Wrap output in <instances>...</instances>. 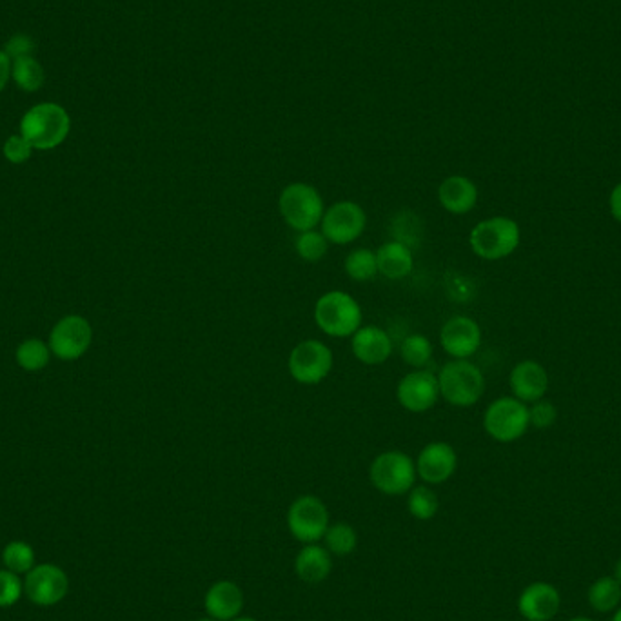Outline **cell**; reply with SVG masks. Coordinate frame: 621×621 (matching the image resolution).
I'll use <instances>...</instances> for the list:
<instances>
[{
    "label": "cell",
    "mask_w": 621,
    "mask_h": 621,
    "mask_svg": "<svg viewBox=\"0 0 621 621\" xmlns=\"http://www.w3.org/2000/svg\"><path fill=\"white\" fill-rule=\"evenodd\" d=\"M367 226L364 207L351 200H342L329 206L320 222V231L329 244L347 246L362 237Z\"/></svg>",
    "instance_id": "cell-10"
},
{
    "label": "cell",
    "mask_w": 621,
    "mask_h": 621,
    "mask_svg": "<svg viewBox=\"0 0 621 621\" xmlns=\"http://www.w3.org/2000/svg\"><path fill=\"white\" fill-rule=\"evenodd\" d=\"M407 509L416 520L427 522L433 520L438 513L440 502L433 489H429L427 485H418L407 493Z\"/></svg>",
    "instance_id": "cell-27"
},
{
    "label": "cell",
    "mask_w": 621,
    "mask_h": 621,
    "mask_svg": "<svg viewBox=\"0 0 621 621\" xmlns=\"http://www.w3.org/2000/svg\"><path fill=\"white\" fill-rule=\"evenodd\" d=\"M612 621H621V607L620 609H618V612L614 614V618H612Z\"/></svg>",
    "instance_id": "cell-40"
},
{
    "label": "cell",
    "mask_w": 621,
    "mask_h": 621,
    "mask_svg": "<svg viewBox=\"0 0 621 621\" xmlns=\"http://www.w3.org/2000/svg\"><path fill=\"white\" fill-rule=\"evenodd\" d=\"M278 211L286 220L287 226L302 233L320 226L326 206L318 189L306 182H295L282 189L278 198Z\"/></svg>",
    "instance_id": "cell-3"
},
{
    "label": "cell",
    "mask_w": 621,
    "mask_h": 621,
    "mask_svg": "<svg viewBox=\"0 0 621 621\" xmlns=\"http://www.w3.org/2000/svg\"><path fill=\"white\" fill-rule=\"evenodd\" d=\"M571 621H594V620H591V618H574V620H571Z\"/></svg>",
    "instance_id": "cell-42"
},
{
    "label": "cell",
    "mask_w": 621,
    "mask_h": 621,
    "mask_svg": "<svg viewBox=\"0 0 621 621\" xmlns=\"http://www.w3.org/2000/svg\"><path fill=\"white\" fill-rule=\"evenodd\" d=\"M22 596V583L17 574L11 571H0V607H11L19 602Z\"/></svg>",
    "instance_id": "cell-33"
},
{
    "label": "cell",
    "mask_w": 621,
    "mask_h": 621,
    "mask_svg": "<svg viewBox=\"0 0 621 621\" xmlns=\"http://www.w3.org/2000/svg\"><path fill=\"white\" fill-rule=\"evenodd\" d=\"M50 356V345L44 344L42 340H37V338H30V340L19 345L15 358H17V364L24 371L35 373V371H40L50 364Z\"/></svg>",
    "instance_id": "cell-28"
},
{
    "label": "cell",
    "mask_w": 621,
    "mask_h": 621,
    "mask_svg": "<svg viewBox=\"0 0 621 621\" xmlns=\"http://www.w3.org/2000/svg\"><path fill=\"white\" fill-rule=\"evenodd\" d=\"M400 355L404 358L405 364L411 365L414 369H425L433 358V345L427 336L409 335L402 342Z\"/></svg>",
    "instance_id": "cell-29"
},
{
    "label": "cell",
    "mask_w": 621,
    "mask_h": 621,
    "mask_svg": "<svg viewBox=\"0 0 621 621\" xmlns=\"http://www.w3.org/2000/svg\"><path fill=\"white\" fill-rule=\"evenodd\" d=\"M324 542H326L327 551L335 556H349L355 551L358 545V534L355 527H351L349 523L338 522L329 523L326 534H324Z\"/></svg>",
    "instance_id": "cell-26"
},
{
    "label": "cell",
    "mask_w": 621,
    "mask_h": 621,
    "mask_svg": "<svg viewBox=\"0 0 621 621\" xmlns=\"http://www.w3.org/2000/svg\"><path fill=\"white\" fill-rule=\"evenodd\" d=\"M440 344L454 360H467L480 349L482 331L473 318L453 316L442 326Z\"/></svg>",
    "instance_id": "cell-14"
},
{
    "label": "cell",
    "mask_w": 621,
    "mask_h": 621,
    "mask_svg": "<svg viewBox=\"0 0 621 621\" xmlns=\"http://www.w3.org/2000/svg\"><path fill=\"white\" fill-rule=\"evenodd\" d=\"M287 527L293 538L304 545L324 540V534L329 527L326 503L313 494L296 498L287 511Z\"/></svg>",
    "instance_id": "cell-9"
},
{
    "label": "cell",
    "mask_w": 621,
    "mask_h": 621,
    "mask_svg": "<svg viewBox=\"0 0 621 621\" xmlns=\"http://www.w3.org/2000/svg\"><path fill=\"white\" fill-rule=\"evenodd\" d=\"M416 464L409 454L402 451H385L378 454L371 469L369 478L376 489L387 496H402L414 487L416 482Z\"/></svg>",
    "instance_id": "cell-7"
},
{
    "label": "cell",
    "mask_w": 621,
    "mask_h": 621,
    "mask_svg": "<svg viewBox=\"0 0 621 621\" xmlns=\"http://www.w3.org/2000/svg\"><path fill=\"white\" fill-rule=\"evenodd\" d=\"M609 204H611L612 217L616 218L618 222H621V182L614 188V191H612Z\"/></svg>",
    "instance_id": "cell-37"
},
{
    "label": "cell",
    "mask_w": 621,
    "mask_h": 621,
    "mask_svg": "<svg viewBox=\"0 0 621 621\" xmlns=\"http://www.w3.org/2000/svg\"><path fill=\"white\" fill-rule=\"evenodd\" d=\"M4 158L10 162V164H24L26 160H30L33 148H31L30 142L22 135H11L6 142H4V148H2Z\"/></svg>",
    "instance_id": "cell-32"
},
{
    "label": "cell",
    "mask_w": 621,
    "mask_h": 621,
    "mask_svg": "<svg viewBox=\"0 0 621 621\" xmlns=\"http://www.w3.org/2000/svg\"><path fill=\"white\" fill-rule=\"evenodd\" d=\"M560 592L551 583L536 582L520 594L518 611L525 620L549 621L560 611Z\"/></svg>",
    "instance_id": "cell-16"
},
{
    "label": "cell",
    "mask_w": 621,
    "mask_h": 621,
    "mask_svg": "<svg viewBox=\"0 0 621 621\" xmlns=\"http://www.w3.org/2000/svg\"><path fill=\"white\" fill-rule=\"evenodd\" d=\"M287 367L296 384H320L333 369V351L320 340H304L291 351Z\"/></svg>",
    "instance_id": "cell-8"
},
{
    "label": "cell",
    "mask_w": 621,
    "mask_h": 621,
    "mask_svg": "<svg viewBox=\"0 0 621 621\" xmlns=\"http://www.w3.org/2000/svg\"><path fill=\"white\" fill-rule=\"evenodd\" d=\"M514 398L522 402H540L549 389V376L542 364L525 360L514 367L509 376Z\"/></svg>",
    "instance_id": "cell-19"
},
{
    "label": "cell",
    "mask_w": 621,
    "mask_h": 621,
    "mask_svg": "<svg viewBox=\"0 0 621 621\" xmlns=\"http://www.w3.org/2000/svg\"><path fill=\"white\" fill-rule=\"evenodd\" d=\"M318 329L333 338H351L362 327V309L345 291H329L315 304Z\"/></svg>",
    "instance_id": "cell-2"
},
{
    "label": "cell",
    "mask_w": 621,
    "mask_h": 621,
    "mask_svg": "<svg viewBox=\"0 0 621 621\" xmlns=\"http://www.w3.org/2000/svg\"><path fill=\"white\" fill-rule=\"evenodd\" d=\"M531 424V413L527 405L518 398L503 396L487 407L483 416V427L487 434L502 444H511L522 438Z\"/></svg>",
    "instance_id": "cell-6"
},
{
    "label": "cell",
    "mask_w": 621,
    "mask_h": 621,
    "mask_svg": "<svg viewBox=\"0 0 621 621\" xmlns=\"http://www.w3.org/2000/svg\"><path fill=\"white\" fill-rule=\"evenodd\" d=\"M469 244L474 255L483 260H502L520 246V226L513 218H487L474 226Z\"/></svg>",
    "instance_id": "cell-5"
},
{
    "label": "cell",
    "mask_w": 621,
    "mask_h": 621,
    "mask_svg": "<svg viewBox=\"0 0 621 621\" xmlns=\"http://www.w3.org/2000/svg\"><path fill=\"white\" fill-rule=\"evenodd\" d=\"M589 603L598 612H611L618 609L621 603V583L614 578H600L589 589Z\"/></svg>",
    "instance_id": "cell-25"
},
{
    "label": "cell",
    "mask_w": 621,
    "mask_h": 621,
    "mask_svg": "<svg viewBox=\"0 0 621 621\" xmlns=\"http://www.w3.org/2000/svg\"><path fill=\"white\" fill-rule=\"evenodd\" d=\"M69 131V113L55 102H40L28 109L20 120V135L30 142L31 148L39 151L59 148Z\"/></svg>",
    "instance_id": "cell-1"
},
{
    "label": "cell",
    "mask_w": 621,
    "mask_h": 621,
    "mask_svg": "<svg viewBox=\"0 0 621 621\" xmlns=\"http://www.w3.org/2000/svg\"><path fill=\"white\" fill-rule=\"evenodd\" d=\"M197 621H218L215 620V618H211V616H206V618H200V620Z\"/></svg>",
    "instance_id": "cell-41"
},
{
    "label": "cell",
    "mask_w": 621,
    "mask_h": 621,
    "mask_svg": "<svg viewBox=\"0 0 621 621\" xmlns=\"http://www.w3.org/2000/svg\"><path fill=\"white\" fill-rule=\"evenodd\" d=\"M333 569L331 552L316 543H307L296 554L295 571L298 578L306 583H322Z\"/></svg>",
    "instance_id": "cell-22"
},
{
    "label": "cell",
    "mask_w": 621,
    "mask_h": 621,
    "mask_svg": "<svg viewBox=\"0 0 621 621\" xmlns=\"http://www.w3.org/2000/svg\"><path fill=\"white\" fill-rule=\"evenodd\" d=\"M345 273L355 280V282H371L378 275V262H376V251L371 249H355L351 251L344 262Z\"/></svg>",
    "instance_id": "cell-24"
},
{
    "label": "cell",
    "mask_w": 621,
    "mask_h": 621,
    "mask_svg": "<svg viewBox=\"0 0 621 621\" xmlns=\"http://www.w3.org/2000/svg\"><path fill=\"white\" fill-rule=\"evenodd\" d=\"M4 565L8 571L20 574V572H30L35 563V554L28 543L11 542L2 554Z\"/></svg>",
    "instance_id": "cell-31"
},
{
    "label": "cell",
    "mask_w": 621,
    "mask_h": 621,
    "mask_svg": "<svg viewBox=\"0 0 621 621\" xmlns=\"http://www.w3.org/2000/svg\"><path fill=\"white\" fill-rule=\"evenodd\" d=\"M35 48H37V44H35V39L31 35H28V33H15L13 37L8 39L6 46L2 50L6 51V55L13 62V60L22 59V57H33Z\"/></svg>",
    "instance_id": "cell-34"
},
{
    "label": "cell",
    "mask_w": 621,
    "mask_h": 621,
    "mask_svg": "<svg viewBox=\"0 0 621 621\" xmlns=\"http://www.w3.org/2000/svg\"><path fill=\"white\" fill-rule=\"evenodd\" d=\"M91 340H93V331L84 316H66L51 329V355L57 356L64 362L79 360L80 356L86 355Z\"/></svg>",
    "instance_id": "cell-11"
},
{
    "label": "cell",
    "mask_w": 621,
    "mask_h": 621,
    "mask_svg": "<svg viewBox=\"0 0 621 621\" xmlns=\"http://www.w3.org/2000/svg\"><path fill=\"white\" fill-rule=\"evenodd\" d=\"M329 242L322 231L309 229L298 233L295 240L296 255L306 262H320L327 255Z\"/></svg>",
    "instance_id": "cell-30"
},
{
    "label": "cell",
    "mask_w": 621,
    "mask_h": 621,
    "mask_svg": "<svg viewBox=\"0 0 621 621\" xmlns=\"http://www.w3.org/2000/svg\"><path fill=\"white\" fill-rule=\"evenodd\" d=\"M11 80V59L6 51L0 48V93L6 89Z\"/></svg>",
    "instance_id": "cell-36"
},
{
    "label": "cell",
    "mask_w": 621,
    "mask_h": 621,
    "mask_svg": "<svg viewBox=\"0 0 621 621\" xmlns=\"http://www.w3.org/2000/svg\"><path fill=\"white\" fill-rule=\"evenodd\" d=\"M458 467L456 451L445 442L425 445L416 460V474L429 485L444 483L453 476Z\"/></svg>",
    "instance_id": "cell-15"
},
{
    "label": "cell",
    "mask_w": 621,
    "mask_h": 621,
    "mask_svg": "<svg viewBox=\"0 0 621 621\" xmlns=\"http://www.w3.org/2000/svg\"><path fill=\"white\" fill-rule=\"evenodd\" d=\"M616 582L621 583V558L616 562V567H614V576H612Z\"/></svg>",
    "instance_id": "cell-38"
},
{
    "label": "cell",
    "mask_w": 621,
    "mask_h": 621,
    "mask_svg": "<svg viewBox=\"0 0 621 621\" xmlns=\"http://www.w3.org/2000/svg\"><path fill=\"white\" fill-rule=\"evenodd\" d=\"M68 589L69 580L66 572L51 563L33 567L24 582V591L28 594V598L40 607H50L62 602L68 594Z\"/></svg>",
    "instance_id": "cell-13"
},
{
    "label": "cell",
    "mask_w": 621,
    "mask_h": 621,
    "mask_svg": "<svg viewBox=\"0 0 621 621\" xmlns=\"http://www.w3.org/2000/svg\"><path fill=\"white\" fill-rule=\"evenodd\" d=\"M231 621H257V620H253V618H246V616H238V618H235V620H231Z\"/></svg>",
    "instance_id": "cell-39"
},
{
    "label": "cell",
    "mask_w": 621,
    "mask_h": 621,
    "mask_svg": "<svg viewBox=\"0 0 621 621\" xmlns=\"http://www.w3.org/2000/svg\"><path fill=\"white\" fill-rule=\"evenodd\" d=\"M378 275L387 280H402L413 273V249L398 240H389L376 249Z\"/></svg>",
    "instance_id": "cell-21"
},
{
    "label": "cell",
    "mask_w": 621,
    "mask_h": 621,
    "mask_svg": "<svg viewBox=\"0 0 621 621\" xmlns=\"http://www.w3.org/2000/svg\"><path fill=\"white\" fill-rule=\"evenodd\" d=\"M438 200L447 213L467 215L478 202V188L471 178L453 175L440 184Z\"/></svg>",
    "instance_id": "cell-20"
},
{
    "label": "cell",
    "mask_w": 621,
    "mask_h": 621,
    "mask_svg": "<svg viewBox=\"0 0 621 621\" xmlns=\"http://www.w3.org/2000/svg\"><path fill=\"white\" fill-rule=\"evenodd\" d=\"M440 398L438 376L427 369L411 371L396 387V400L409 413H427Z\"/></svg>",
    "instance_id": "cell-12"
},
{
    "label": "cell",
    "mask_w": 621,
    "mask_h": 621,
    "mask_svg": "<svg viewBox=\"0 0 621 621\" xmlns=\"http://www.w3.org/2000/svg\"><path fill=\"white\" fill-rule=\"evenodd\" d=\"M440 396L454 407H471L485 393L483 373L469 360H453L438 375Z\"/></svg>",
    "instance_id": "cell-4"
},
{
    "label": "cell",
    "mask_w": 621,
    "mask_h": 621,
    "mask_svg": "<svg viewBox=\"0 0 621 621\" xmlns=\"http://www.w3.org/2000/svg\"><path fill=\"white\" fill-rule=\"evenodd\" d=\"M207 616L218 621H231L240 616L244 609V594L237 583L220 580L207 589L204 596Z\"/></svg>",
    "instance_id": "cell-18"
},
{
    "label": "cell",
    "mask_w": 621,
    "mask_h": 621,
    "mask_svg": "<svg viewBox=\"0 0 621 621\" xmlns=\"http://www.w3.org/2000/svg\"><path fill=\"white\" fill-rule=\"evenodd\" d=\"M351 351L356 360L365 365H380L393 355V340L384 329L376 326L360 327L351 336Z\"/></svg>",
    "instance_id": "cell-17"
},
{
    "label": "cell",
    "mask_w": 621,
    "mask_h": 621,
    "mask_svg": "<svg viewBox=\"0 0 621 621\" xmlns=\"http://www.w3.org/2000/svg\"><path fill=\"white\" fill-rule=\"evenodd\" d=\"M11 79L22 91L35 93L44 86L46 73L35 57H22L11 62Z\"/></svg>",
    "instance_id": "cell-23"
},
{
    "label": "cell",
    "mask_w": 621,
    "mask_h": 621,
    "mask_svg": "<svg viewBox=\"0 0 621 621\" xmlns=\"http://www.w3.org/2000/svg\"><path fill=\"white\" fill-rule=\"evenodd\" d=\"M529 413H531V424H534V427H538V429L551 427L556 422V416H558L556 407L549 402H536Z\"/></svg>",
    "instance_id": "cell-35"
}]
</instances>
